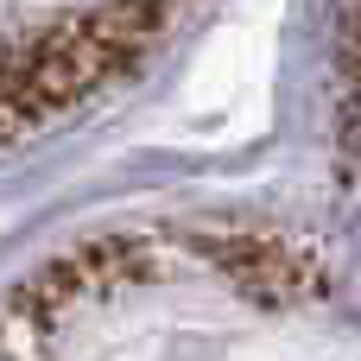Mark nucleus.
<instances>
[{"label":"nucleus","instance_id":"f257e3e1","mask_svg":"<svg viewBox=\"0 0 361 361\" xmlns=\"http://www.w3.org/2000/svg\"><path fill=\"white\" fill-rule=\"evenodd\" d=\"M0 361H361V260L254 216H140L0 298Z\"/></svg>","mask_w":361,"mask_h":361},{"label":"nucleus","instance_id":"f03ea898","mask_svg":"<svg viewBox=\"0 0 361 361\" xmlns=\"http://www.w3.org/2000/svg\"><path fill=\"white\" fill-rule=\"evenodd\" d=\"M184 0H0V146L114 89Z\"/></svg>","mask_w":361,"mask_h":361}]
</instances>
